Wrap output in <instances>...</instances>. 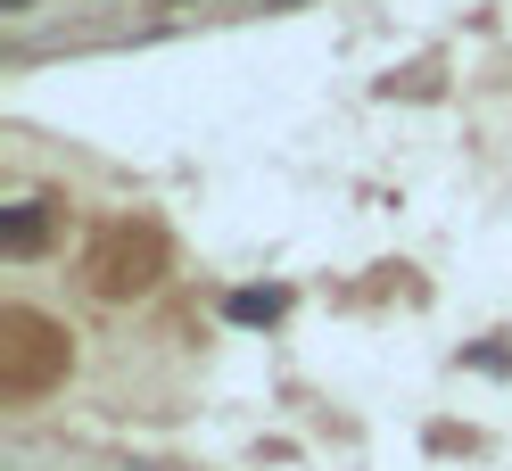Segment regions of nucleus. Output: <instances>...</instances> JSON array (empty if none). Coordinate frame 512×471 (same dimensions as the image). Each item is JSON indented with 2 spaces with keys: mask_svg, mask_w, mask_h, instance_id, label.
I'll return each instance as SVG.
<instances>
[{
  "mask_svg": "<svg viewBox=\"0 0 512 471\" xmlns=\"http://www.w3.org/2000/svg\"><path fill=\"white\" fill-rule=\"evenodd\" d=\"M281 314V290H232V323H273Z\"/></svg>",
  "mask_w": 512,
  "mask_h": 471,
  "instance_id": "obj_1",
  "label": "nucleus"
},
{
  "mask_svg": "<svg viewBox=\"0 0 512 471\" xmlns=\"http://www.w3.org/2000/svg\"><path fill=\"white\" fill-rule=\"evenodd\" d=\"M9 9H25V0H9Z\"/></svg>",
  "mask_w": 512,
  "mask_h": 471,
  "instance_id": "obj_3",
  "label": "nucleus"
},
{
  "mask_svg": "<svg viewBox=\"0 0 512 471\" xmlns=\"http://www.w3.org/2000/svg\"><path fill=\"white\" fill-rule=\"evenodd\" d=\"M42 240V215L34 207H9V248H34Z\"/></svg>",
  "mask_w": 512,
  "mask_h": 471,
  "instance_id": "obj_2",
  "label": "nucleus"
}]
</instances>
